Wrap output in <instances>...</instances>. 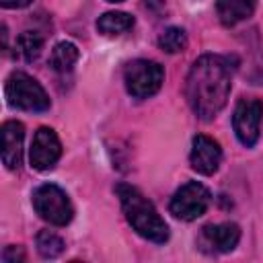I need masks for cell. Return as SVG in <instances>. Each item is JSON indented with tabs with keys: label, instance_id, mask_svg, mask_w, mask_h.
Segmentation results:
<instances>
[{
	"label": "cell",
	"instance_id": "6",
	"mask_svg": "<svg viewBox=\"0 0 263 263\" xmlns=\"http://www.w3.org/2000/svg\"><path fill=\"white\" fill-rule=\"evenodd\" d=\"M210 199H212V195H210L205 185H201L197 181H187L185 185H181L173 193L168 210L177 220L193 222V220H197L199 216L205 214V210L210 205Z\"/></svg>",
	"mask_w": 263,
	"mask_h": 263
},
{
	"label": "cell",
	"instance_id": "1",
	"mask_svg": "<svg viewBox=\"0 0 263 263\" xmlns=\"http://www.w3.org/2000/svg\"><path fill=\"white\" fill-rule=\"evenodd\" d=\"M232 88V70L228 60L222 55L205 53L197 58L187 74L185 97L193 113L210 121L214 119L226 105Z\"/></svg>",
	"mask_w": 263,
	"mask_h": 263
},
{
	"label": "cell",
	"instance_id": "3",
	"mask_svg": "<svg viewBox=\"0 0 263 263\" xmlns=\"http://www.w3.org/2000/svg\"><path fill=\"white\" fill-rule=\"evenodd\" d=\"M31 203L37 216L51 226H66L74 218V208L68 193L53 183H43L35 187Z\"/></svg>",
	"mask_w": 263,
	"mask_h": 263
},
{
	"label": "cell",
	"instance_id": "20",
	"mask_svg": "<svg viewBox=\"0 0 263 263\" xmlns=\"http://www.w3.org/2000/svg\"><path fill=\"white\" fill-rule=\"evenodd\" d=\"M146 2V6L150 8V10H154V12H160L164 6H166V0H144Z\"/></svg>",
	"mask_w": 263,
	"mask_h": 263
},
{
	"label": "cell",
	"instance_id": "16",
	"mask_svg": "<svg viewBox=\"0 0 263 263\" xmlns=\"http://www.w3.org/2000/svg\"><path fill=\"white\" fill-rule=\"evenodd\" d=\"M35 245H37V253L43 257V259H55L64 253L66 245L62 240V236H58L55 232L51 230H41L35 238Z\"/></svg>",
	"mask_w": 263,
	"mask_h": 263
},
{
	"label": "cell",
	"instance_id": "14",
	"mask_svg": "<svg viewBox=\"0 0 263 263\" xmlns=\"http://www.w3.org/2000/svg\"><path fill=\"white\" fill-rule=\"evenodd\" d=\"M134 27V16L121 10H113V12H105L99 16L97 21V31L103 35H121L125 31H129Z\"/></svg>",
	"mask_w": 263,
	"mask_h": 263
},
{
	"label": "cell",
	"instance_id": "13",
	"mask_svg": "<svg viewBox=\"0 0 263 263\" xmlns=\"http://www.w3.org/2000/svg\"><path fill=\"white\" fill-rule=\"evenodd\" d=\"M80 58V51L78 47L72 43V41H60L53 49H51V55H49V66L60 72V74H66V72H72V68L76 66Z\"/></svg>",
	"mask_w": 263,
	"mask_h": 263
},
{
	"label": "cell",
	"instance_id": "19",
	"mask_svg": "<svg viewBox=\"0 0 263 263\" xmlns=\"http://www.w3.org/2000/svg\"><path fill=\"white\" fill-rule=\"evenodd\" d=\"M33 0H0L2 8H25L29 6Z\"/></svg>",
	"mask_w": 263,
	"mask_h": 263
},
{
	"label": "cell",
	"instance_id": "4",
	"mask_svg": "<svg viewBox=\"0 0 263 263\" xmlns=\"http://www.w3.org/2000/svg\"><path fill=\"white\" fill-rule=\"evenodd\" d=\"M4 95L10 107L21 109V111H47L51 101L45 92V88L29 74L25 72H12L6 78L4 84Z\"/></svg>",
	"mask_w": 263,
	"mask_h": 263
},
{
	"label": "cell",
	"instance_id": "18",
	"mask_svg": "<svg viewBox=\"0 0 263 263\" xmlns=\"http://www.w3.org/2000/svg\"><path fill=\"white\" fill-rule=\"evenodd\" d=\"M25 259H27V255H25L23 247L10 245V247H6V249L2 251V261H4V263H21V261H25Z\"/></svg>",
	"mask_w": 263,
	"mask_h": 263
},
{
	"label": "cell",
	"instance_id": "17",
	"mask_svg": "<svg viewBox=\"0 0 263 263\" xmlns=\"http://www.w3.org/2000/svg\"><path fill=\"white\" fill-rule=\"evenodd\" d=\"M158 47L166 53H179L187 47V33L181 27H168L160 33Z\"/></svg>",
	"mask_w": 263,
	"mask_h": 263
},
{
	"label": "cell",
	"instance_id": "10",
	"mask_svg": "<svg viewBox=\"0 0 263 263\" xmlns=\"http://www.w3.org/2000/svg\"><path fill=\"white\" fill-rule=\"evenodd\" d=\"M2 162L6 168L16 171L23 164V142H25V125L21 121H4L2 123Z\"/></svg>",
	"mask_w": 263,
	"mask_h": 263
},
{
	"label": "cell",
	"instance_id": "15",
	"mask_svg": "<svg viewBox=\"0 0 263 263\" xmlns=\"http://www.w3.org/2000/svg\"><path fill=\"white\" fill-rule=\"evenodd\" d=\"M43 49V35L39 31H25L16 37V53L25 62H35Z\"/></svg>",
	"mask_w": 263,
	"mask_h": 263
},
{
	"label": "cell",
	"instance_id": "7",
	"mask_svg": "<svg viewBox=\"0 0 263 263\" xmlns=\"http://www.w3.org/2000/svg\"><path fill=\"white\" fill-rule=\"evenodd\" d=\"M263 121V103L259 99H240L232 113V127L238 142L247 148H253L261 136Z\"/></svg>",
	"mask_w": 263,
	"mask_h": 263
},
{
	"label": "cell",
	"instance_id": "11",
	"mask_svg": "<svg viewBox=\"0 0 263 263\" xmlns=\"http://www.w3.org/2000/svg\"><path fill=\"white\" fill-rule=\"evenodd\" d=\"M201 240L214 253H230L236 249V245L240 240V228L234 222L208 224L201 228Z\"/></svg>",
	"mask_w": 263,
	"mask_h": 263
},
{
	"label": "cell",
	"instance_id": "9",
	"mask_svg": "<svg viewBox=\"0 0 263 263\" xmlns=\"http://www.w3.org/2000/svg\"><path fill=\"white\" fill-rule=\"evenodd\" d=\"M189 162L191 168L199 175H214L220 168L222 162V148L216 140L210 136L197 134L191 142V152H189Z\"/></svg>",
	"mask_w": 263,
	"mask_h": 263
},
{
	"label": "cell",
	"instance_id": "21",
	"mask_svg": "<svg viewBox=\"0 0 263 263\" xmlns=\"http://www.w3.org/2000/svg\"><path fill=\"white\" fill-rule=\"evenodd\" d=\"M107 2H111V4H117V2H123V0H107Z\"/></svg>",
	"mask_w": 263,
	"mask_h": 263
},
{
	"label": "cell",
	"instance_id": "5",
	"mask_svg": "<svg viewBox=\"0 0 263 263\" xmlns=\"http://www.w3.org/2000/svg\"><path fill=\"white\" fill-rule=\"evenodd\" d=\"M125 90L134 99H148L156 95L164 82V70L152 60H134L123 70Z\"/></svg>",
	"mask_w": 263,
	"mask_h": 263
},
{
	"label": "cell",
	"instance_id": "12",
	"mask_svg": "<svg viewBox=\"0 0 263 263\" xmlns=\"http://www.w3.org/2000/svg\"><path fill=\"white\" fill-rule=\"evenodd\" d=\"M255 8H257V0H218L216 2L218 18L226 27H234L251 18Z\"/></svg>",
	"mask_w": 263,
	"mask_h": 263
},
{
	"label": "cell",
	"instance_id": "2",
	"mask_svg": "<svg viewBox=\"0 0 263 263\" xmlns=\"http://www.w3.org/2000/svg\"><path fill=\"white\" fill-rule=\"evenodd\" d=\"M115 193L119 197L123 216L127 220V224L146 240L152 242H166L168 240V224L162 220V216L158 214V210L152 205V201L134 185L127 183H117L115 185Z\"/></svg>",
	"mask_w": 263,
	"mask_h": 263
},
{
	"label": "cell",
	"instance_id": "8",
	"mask_svg": "<svg viewBox=\"0 0 263 263\" xmlns=\"http://www.w3.org/2000/svg\"><path fill=\"white\" fill-rule=\"evenodd\" d=\"M62 156V144L51 127H39L31 142L29 162L35 171H51Z\"/></svg>",
	"mask_w": 263,
	"mask_h": 263
}]
</instances>
